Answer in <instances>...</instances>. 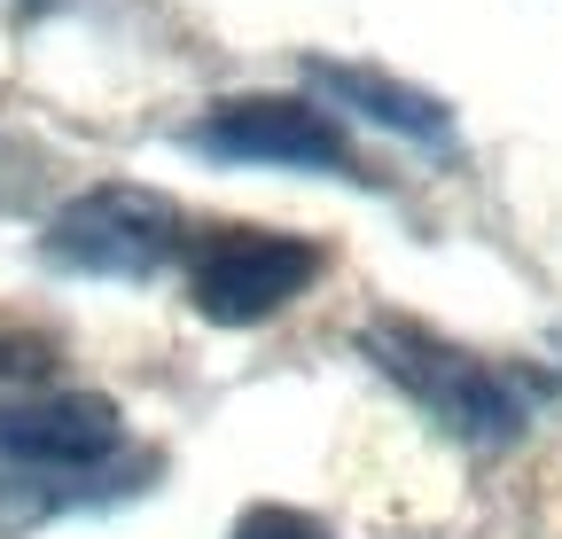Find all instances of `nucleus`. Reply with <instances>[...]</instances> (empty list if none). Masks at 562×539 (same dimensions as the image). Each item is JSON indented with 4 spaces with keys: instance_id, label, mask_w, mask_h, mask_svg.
<instances>
[{
    "instance_id": "nucleus-1",
    "label": "nucleus",
    "mask_w": 562,
    "mask_h": 539,
    "mask_svg": "<svg viewBox=\"0 0 562 539\" xmlns=\"http://www.w3.org/2000/svg\"><path fill=\"white\" fill-rule=\"evenodd\" d=\"M360 352H368L438 430H453V438H469V446H501V438L524 430L516 383L492 375L476 352L446 345L438 328H422V321H368V328H360Z\"/></svg>"
},
{
    "instance_id": "nucleus-4",
    "label": "nucleus",
    "mask_w": 562,
    "mask_h": 539,
    "mask_svg": "<svg viewBox=\"0 0 562 539\" xmlns=\"http://www.w3.org/2000/svg\"><path fill=\"white\" fill-rule=\"evenodd\" d=\"M195 157L220 165H273V172H336L351 149L328 110L297 102V94H250V102H220L211 117L188 125Z\"/></svg>"
},
{
    "instance_id": "nucleus-2",
    "label": "nucleus",
    "mask_w": 562,
    "mask_h": 539,
    "mask_svg": "<svg viewBox=\"0 0 562 539\" xmlns=\"http://www.w3.org/2000/svg\"><path fill=\"white\" fill-rule=\"evenodd\" d=\"M180 243H188L180 204L157 188H133V180H102L87 195H70L40 235L47 266L94 274V282H149L180 258Z\"/></svg>"
},
{
    "instance_id": "nucleus-7",
    "label": "nucleus",
    "mask_w": 562,
    "mask_h": 539,
    "mask_svg": "<svg viewBox=\"0 0 562 539\" xmlns=\"http://www.w3.org/2000/svg\"><path fill=\"white\" fill-rule=\"evenodd\" d=\"M227 539H328L305 508H243V524Z\"/></svg>"
},
{
    "instance_id": "nucleus-8",
    "label": "nucleus",
    "mask_w": 562,
    "mask_h": 539,
    "mask_svg": "<svg viewBox=\"0 0 562 539\" xmlns=\"http://www.w3.org/2000/svg\"><path fill=\"white\" fill-rule=\"evenodd\" d=\"M55 360L47 336H24V328H0V375H40Z\"/></svg>"
},
{
    "instance_id": "nucleus-6",
    "label": "nucleus",
    "mask_w": 562,
    "mask_h": 539,
    "mask_svg": "<svg viewBox=\"0 0 562 539\" xmlns=\"http://www.w3.org/2000/svg\"><path fill=\"white\" fill-rule=\"evenodd\" d=\"M313 87H328L344 110H368V117L391 125V133H414V142H446V133H453V117H446L438 94L398 87V79L368 71V63H313Z\"/></svg>"
},
{
    "instance_id": "nucleus-5",
    "label": "nucleus",
    "mask_w": 562,
    "mask_h": 539,
    "mask_svg": "<svg viewBox=\"0 0 562 539\" xmlns=\"http://www.w3.org/2000/svg\"><path fill=\"white\" fill-rule=\"evenodd\" d=\"M117 438H125V415L102 391H40L0 407V461H24V469H94L117 453Z\"/></svg>"
},
{
    "instance_id": "nucleus-3",
    "label": "nucleus",
    "mask_w": 562,
    "mask_h": 539,
    "mask_svg": "<svg viewBox=\"0 0 562 539\" xmlns=\"http://www.w3.org/2000/svg\"><path fill=\"white\" fill-rule=\"evenodd\" d=\"M328 250L305 235H266V227H220L195 258V313L211 328H258L290 297L321 282Z\"/></svg>"
}]
</instances>
